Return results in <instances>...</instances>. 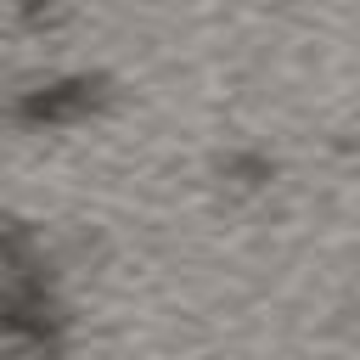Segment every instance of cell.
Returning <instances> with one entry per match:
<instances>
[{"instance_id":"1","label":"cell","mask_w":360,"mask_h":360,"mask_svg":"<svg viewBox=\"0 0 360 360\" xmlns=\"http://www.w3.org/2000/svg\"><path fill=\"white\" fill-rule=\"evenodd\" d=\"M84 101H90V84H56V90L34 96L22 112H28V118H68V112H79Z\"/></svg>"}]
</instances>
